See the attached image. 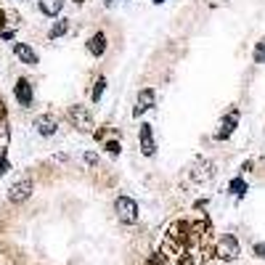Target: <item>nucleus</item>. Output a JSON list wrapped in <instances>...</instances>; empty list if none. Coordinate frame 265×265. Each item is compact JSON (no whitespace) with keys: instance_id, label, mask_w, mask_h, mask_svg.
Returning a JSON list of instances; mask_svg holds the SVG:
<instances>
[{"instance_id":"1","label":"nucleus","mask_w":265,"mask_h":265,"mask_svg":"<svg viewBox=\"0 0 265 265\" xmlns=\"http://www.w3.org/2000/svg\"><path fill=\"white\" fill-rule=\"evenodd\" d=\"M114 207H117V217H120L122 223H135L138 220V204L130 197H120Z\"/></svg>"},{"instance_id":"2","label":"nucleus","mask_w":265,"mask_h":265,"mask_svg":"<svg viewBox=\"0 0 265 265\" xmlns=\"http://www.w3.org/2000/svg\"><path fill=\"white\" fill-rule=\"evenodd\" d=\"M69 120L77 130H90L93 128V117L90 112H85V106H72L69 109Z\"/></svg>"},{"instance_id":"3","label":"nucleus","mask_w":265,"mask_h":265,"mask_svg":"<svg viewBox=\"0 0 265 265\" xmlns=\"http://www.w3.org/2000/svg\"><path fill=\"white\" fill-rule=\"evenodd\" d=\"M29 194H32V181L24 178V181H16V183L11 186L8 199H11V201H24V199H29Z\"/></svg>"},{"instance_id":"4","label":"nucleus","mask_w":265,"mask_h":265,"mask_svg":"<svg viewBox=\"0 0 265 265\" xmlns=\"http://www.w3.org/2000/svg\"><path fill=\"white\" fill-rule=\"evenodd\" d=\"M217 255L225 257V260H231V257L239 255V241L233 236H223V241L217 244Z\"/></svg>"},{"instance_id":"5","label":"nucleus","mask_w":265,"mask_h":265,"mask_svg":"<svg viewBox=\"0 0 265 265\" xmlns=\"http://www.w3.org/2000/svg\"><path fill=\"white\" fill-rule=\"evenodd\" d=\"M13 53H16V56L24 61V64H29V66L37 64V53L29 48V45H24V43H16V45H13Z\"/></svg>"},{"instance_id":"6","label":"nucleus","mask_w":265,"mask_h":265,"mask_svg":"<svg viewBox=\"0 0 265 265\" xmlns=\"http://www.w3.org/2000/svg\"><path fill=\"white\" fill-rule=\"evenodd\" d=\"M16 98L21 106H29L32 104V85H29L27 80H19L16 82Z\"/></svg>"},{"instance_id":"7","label":"nucleus","mask_w":265,"mask_h":265,"mask_svg":"<svg viewBox=\"0 0 265 265\" xmlns=\"http://www.w3.org/2000/svg\"><path fill=\"white\" fill-rule=\"evenodd\" d=\"M35 128L40 135H53V132H56V120H53V117H37Z\"/></svg>"},{"instance_id":"8","label":"nucleus","mask_w":265,"mask_h":265,"mask_svg":"<svg viewBox=\"0 0 265 265\" xmlns=\"http://www.w3.org/2000/svg\"><path fill=\"white\" fill-rule=\"evenodd\" d=\"M141 146H143V154L154 157L157 146H154V138H151V128H149V125H141Z\"/></svg>"},{"instance_id":"9","label":"nucleus","mask_w":265,"mask_h":265,"mask_svg":"<svg viewBox=\"0 0 265 265\" xmlns=\"http://www.w3.org/2000/svg\"><path fill=\"white\" fill-rule=\"evenodd\" d=\"M64 8V0H40V11L45 16H59Z\"/></svg>"},{"instance_id":"10","label":"nucleus","mask_w":265,"mask_h":265,"mask_svg":"<svg viewBox=\"0 0 265 265\" xmlns=\"http://www.w3.org/2000/svg\"><path fill=\"white\" fill-rule=\"evenodd\" d=\"M88 51L93 53V56H101V53L106 51V35H104V32L93 35V37H90V43H88Z\"/></svg>"},{"instance_id":"11","label":"nucleus","mask_w":265,"mask_h":265,"mask_svg":"<svg viewBox=\"0 0 265 265\" xmlns=\"http://www.w3.org/2000/svg\"><path fill=\"white\" fill-rule=\"evenodd\" d=\"M154 104V90H141V96H138V106H135V114H141L143 109H149Z\"/></svg>"},{"instance_id":"12","label":"nucleus","mask_w":265,"mask_h":265,"mask_svg":"<svg viewBox=\"0 0 265 265\" xmlns=\"http://www.w3.org/2000/svg\"><path fill=\"white\" fill-rule=\"evenodd\" d=\"M233 128H236V114H233V117H225V120H223V130L217 132V138H228Z\"/></svg>"},{"instance_id":"13","label":"nucleus","mask_w":265,"mask_h":265,"mask_svg":"<svg viewBox=\"0 0 265 265\" xmlns=\"http://www.w3.org/2000/svg\"><path fill=\"white\" fill-rule=\"evenodd\" d=\"M252 56H255V61H257V64H265V37H263L260 43H257V48H255V53H252Z\"/></svg>"},{"instance_id":"14","label":"nucleus","mask_w":265,"mask_h":265,"mask_svg":"<svg viewBox=\"0 0 265 265\" xmlns=\"http://www.w3.org/2000/svg\"><path fill=\"white\" fill-rule=\"evenodd\" d=\"M231 191L236 194V197H244V191H247V183L241 181V178H236V181H231Z\"/></svg>"},{"instance_id":"15","label":"nucleus","mask_w":265,"mask_h":265,"mask_svg":"<svg viewBox=\"0 0 265 265\" xmlns=\"http://www.w3.org/2000/svg\"><path fill=\"white\" fill-rule=\"evenodd\" d=\"M66 29H69V24H66V19H64V21H59V24L51 29V37H59V35H64Z\"/></svg>"},{"instance_id":"16","label":"nucleus","mask_w":265,"mask_h":265,"mask_svg":"<svg viewBox=\"0 0 265 265\" xmlns=\"http://www.w3.org/2000/svg\"><path fill=\"white\" fill-rule=\"evenodd\" d=\"M104 88H106V80L101 77V80L96 82V90H93V101H101V93H104Z\"/></svg>"},{"instance_id":"17","label":"nucleus","mask_w":265,"mask_h":265,"mask_svg":"<svg viewBox=\"0 0 265 265\" xmlns=\"http://www.w3.org/2000/svg\"><path fill=\"white\" fill-rule=\"evenodd\" d=\"M252 249H255V255H257V257H265V241H260V244H255Z\"/></svg>"},{"instance_id":"18","label":"nucleus","mask_w":265,"mask_h":265,"mask_svg":"<svg viewBox=\"0 0 265 265\" xmlns=\"http://www.w3.org/2000/svg\"><path fill=\"white\" fill-rule=\"evenodd\" d=\"M106 149L112 151V154H120V143H117V141H109V143H106Z\"/></svg>"},{"instance_id":"19","label":"nucleus","mask_w":265,"mask_h":265,"mask_svg":"<svg viewBox=\"0 0 265 265\" xmlns=\"http://www.w3.org/2000/svg\"><path fill=\"white\" fill-rule=\"evenodd\" d=\"M5 170H8V165H5V162H0V175H5Z\"/></svg>"},{"instance_id":"20","label":"nucleus","mask_w":265,"mask_h":265,"mask_svg":"<svg viewBox=\"0 0 265 265\" xmlns=\"http://www.w3.org/2000/svg\"><path fill=\"white\" fill-rule=\"evenodd\" d=\"M104 3H106V5H114V0H104Z\"/></svg>"},{"instance_id":"21","label":"nucleus","mask_w":265,"mask_h":265,"mask_svg":"<svg viewBox=\"0 0 265 265\" xmlns=\"http://www.w3.org/2000/svg\"><path fill=\"white\" fill-rule=\"evenodd\" d=\"M154 3H165V0H154Z\"/></svg>"},{"instance_id":"22","label":"nucleus","mask_w":265,"mask_h":265,"mask_svg":"<svg viewBox=\"0 0 265 265\" xmlns=\"http://www.w3.org/2000/svg\"><path fill=\"white\" fill-rule=\"evenodd\" d=\"M77 3H82V0H77Z\"/></svg>"}]
</instances>
